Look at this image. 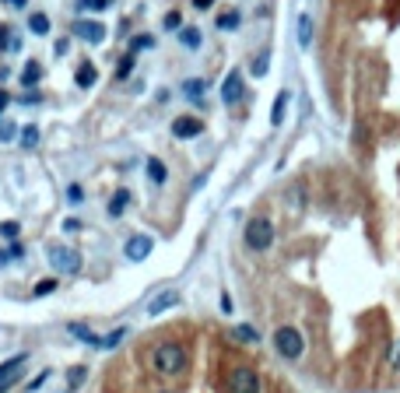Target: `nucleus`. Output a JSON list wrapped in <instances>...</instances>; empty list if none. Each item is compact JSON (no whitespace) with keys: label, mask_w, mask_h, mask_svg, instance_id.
<instances>
[{"label":"nucleus","mask_w":400,"mask_h":393,"mask_svg":"<svg viewBox=\"0 0 400 393\" xmlns=\"http://www.w3.org/2000/svg\"><path fill=\"white\" fill-rule=\"evenodd\" d=\"M151 366H155L158 376H179L187 369V348L176 344V341H165V344L155 348V355H151Z\"/></svg>","instance_id":"obj_1"},{"label":"nucleus","mask_w":400,"mask_h":393,"mask_svg":"<svg viewBox=\"0 0 400 393\" xmlns=\"http://www.w3.org/2000/svg\"><path fill=\"white\" fill-rule=\"evenodd\" d=\"M270 243H274V225L267 218H250L246 222V246L263 253V250H270Z\"/></svg>","instance_id":"obj_2"},{"label":"nucleus","mask_w":400,"mask_h":393,"mask_svg":"<svg viewBox=\"0 0 400 393\" xmlns=\"http://www.w3.org/2000/svg\"><path fill=\"white\" fill-rule=\"evenodd\" d=\"M274 348H278V355H285V358H298L305 351V341H302V334L295 326H278L274 330Z\"/></svg>","instance_id":"obj_3"},{"label":"nucleus","mask_w":400,"mask_h":393,"mask_svg":"<svg viewBox=\"0 0 400 393\" xmlns=\"http://www.w3.org/2000/svg\"><path fill=\"white\" fill-rule=\"evenodd\" d=\"M46 257H49L53 270H64V274H78L81 270V257L74 250H67V246H49Z\"/></svg>","instance_id":"obj_4"},{"label":"nucleus","mask_w":400,"mask_h":393,"mask_svg":"<svg viewBox=\"0 0 400 393\" xmlns=\"http://www.w3.org/2000/svg\"><path fill=\"white\" fill-rule=\"evenodd\" d=\"M71 32H74L78 39L91 43V46H102V43H106V36H109V32H106V25H102V21H91V18H88V21H84V18H78V21L71 25Z\"/></svg>","instance_id":"obj_5"},{"label":"nucleus","mask_w":400,"mask_h":393,"mask_svg":"<svg viewBox=\"0 0 400 393\" xmlns=\"http://www.w3.org/2000/svg\"><path fill=\"white\" fill-rule=\"evenodd\" d=\"M242 99H246V81H242V71H228V78L222 81V102L239 106Z\"/></svg>","instance_id":"obj_6"},{"label":"nucleus","mask_w":400,"mask_h":393,"mask_svg":"<svg viewBox=\"0 0 400 393\" xmlns=\"http://www.w3.org/2000/svg\"><path fill=\"white\" fill-rule=\"evenodd\" d=\"M228 390L232 393H260V376L253 372V369H235L232 376H228Z\"/></svg>","instance_id":"obj_7"},{"label":"nucleus","mask_w":400,"mask_h":393,"mask_svg":"<svg viewBox=\"0 0 400 393\" xmlns=\"http://www.w3.org/2000/svg\"><path fill=\"white\" fill-rule=\"evenodd\" d=\"M204 127H200V119H193V116H179V119H172V137H179V141H190V137H197Z\"/></svg>","instance_id":"obj_8"},{"label":"nucleus","mask_w":400,"mask_h":393,"mask_svg":"<svg viewBox=\"0 0 400 393\" xmlns=\"http://www.w3.org/2000/svg\"><path fill=\"white\" fill-rule=\"evenodd\" d=\"M172 306H179V291H162V295H155L148 302V316H162L165 309H172Z\"/></svg>","instance_id":"obj_9"},{"label":"nucleus","mask_w":400,"mask_h":393,"mask_svg":"<svg viewBox=\"0 0 400 393\" xmlns=\"http://www.w3.org/2000/svg\"><path fill=\"white\" fill-rule=\"evenodd\" d=\"M151 250H155L151 235H134V239H127V260H144V257H151Z\"/></svg>","instance_id":"obj_10"},{"label":"nucleus","mask_w":400,"mask_h":393,"mask_svg":"<svg viewBox=\"0 0 400 393\" xmlns=\"http://www.w3.org/2000/svg\"><path fill=\"white\" fill-rule=\"evenodd\" d=\"M179 46L190 49V53L200 49V46H204V32H200V28H187V25H183V28H179Z\"/></svg>","instance_id":"obj_11"},{"label":"nucleus","mask_w":400,"mask_h":393,"mask_svg":"<svg viewBox=\"0 0 400 393\" xmlns=\"http://www.w3.org/2000/svg\"><path fill=\"white\" fill-rule=\"evenodd\" d=\"M95 81H99L95 64H88V60H84V64H78V71H74V84H78V88H91Z\"/></svg>","instance_id":"obj_12"},{"label":"nucleus","mask_w":400,"mask_h":393,"mask_svg":"<svg viewBox=\"0 0 400 393\" xmlns=\"http://www.w3.org/2000/svg\"><path fill=\"white\" fill-rule=\"evenodd\" d=\"M298 49H313V14H298Z\"/></svg>","instance_id":"obj_13"},{"label":"nucleus","mask_w":400,"mask_h":393,"mask_svg":"<svg viewBox=\"0 0 400 393\" xmlns=\"http://www.w3.org/2000/svg\"><path fill=\"white\" fill-rule=\"evenodd\" d=\"M288 102H292V95H288V92H278V99H274V109H270V123H274V127H281V123H285Z\"/></svg>","instance_id":"obj_14"},{"label":"nucleus","mask_w":400,"mask_h":393,"mask_svg":"<svg viewBox=\"0 0 400 393\" xmlns=\"http://www.w3.org/2000/svg\"><path fill=\"white\" fill-rule=\"evenodd\" d=\"M39 81H43V64H39V60H28L25 71H21V84L25 88H36Z\"/></svg>","instance_id":"obj_15"},{"label":"nucleus","mask_w":400,"mask_h":393,"mask_svg":"<svg viewBox=\"0 0 400 393\" xmlns=\"http://www.w3.org/2000/svg\"><path fill=\"white\" fill-rule=\"evenodd\" d=\"M71 334H74V337H81L84 344H95V348H102V337L95 334V330H88L84 323H71Z\"/></svg>","instance_id":"obj_16"},{"label":"nucleus","mask_w":400,"mask_h":393,"mask_svg":"<svg viewBox=\"0 0 400 393\" xmlns=\"http://www.w3.org/2000/svg\"><path fill=\"white\" fill-rule=\"evenodd\" d=\"M232 334H235L239 341H246V344H260V330H257V326H250V323L232 326Z\"/></svg>","instance_id":"obj_17"},{"label":"nucleus","mask_w":400,"mask_h":393,"mask_svg":"<svg viewBox=\"0 0 400 393\" xmlns=\"http://www.w3.org/2000/svg\"><path fill=\"white\" fill-rule=\"evenodd\" d=\"M183 92H187V99H190V102H193V106H197V102H200V99H204V92H207V84H204V81H197V78H193V81H187V84H183Z\"/></svg>","instance_id":"obj_18"},{"label":"nucleus","mask_w":400,"mask_h":393,"mask_svg":"<svg viewBox=\"0 0 400 393\" xmlns=\"http://www.w3.org/2000/svg\"><path fill=\"white\" fill-rule=\"evenodd\" d=\"M148 176H151V183H155V187H162L169 172H165V165L158 158H148Z\"/></svg>","instance_id":"obj_19"},{"label":"nucleus","mask_w":400,"mask_h":393,"mask_svg":"<svg viewBox=\"0 0 400 393\" xmlns=\"http://www.w3.org/2000/svg\"><path fill=\"white\" fill-rule=\"evenodd\" d=\"M28 32L32 36H49V18L46 14H32L28 18Z\"/></svg>","instance_id":"obj_20"},{"label":"nucleus","mask_w":400,"mask_h":393,"mask_svg":"<svg viewBox=\"0 0 400 393\" xmlns=\"http://www.w3.org/2000/svg\"><path fill=\"white\" fill-rule=\"evenodd\" d=\"M127 204H130V193H127V190H119V193L109 200V215H113V218H119L123 211H127Z\"/></svg>","instance_id":"obj_21"},{"label":"nucleus","mask_w":400,"mask_h":393,"mask_svg":"<svg viewBox=\"0 0 400 393\" xmlns=\"http://www.w3.org/2000/svg\"><path fill=\"white\" fill-rule=\"evenodd\" d=\"M242 25V18H239V11H225L222 18H218V28L222 32H235V28Z\"/></svg>","instance_id":"obj_22"},{"label":"nucleus","mask_w":400,"mask_h":393,"mask_svg":"<svg viewBox=\"0 0 400 393\" xmlns=\"http://www.w3.org/2000/svg\"><path fill=\"white\" fill-rule=\"evenodd\" d=\"M21 147H28V151H32L36 144H39V127H21Z\"/></svg>","instance_id":"obj_23"},{"label":"nucleus","mask_w":400,"mask_h":393,"mask_svg":"<svg viewBox=\"0 0 400 393\" xmlns=\"http://www.w3.org/2000/svg\"><path fill=\"white\" fill-rule=\"evenodd\" d=\"M288 204H292V211H302L305 207V190L295 183V187H288Z\"/></svg>","instance_id":"obj_24"},{"label":"nucleus","mask_w":400,"mask_h":393,"mask_svg":"<svg viewBox=\"0 0 400 393\" xmlns=\"http://www.w3.org/2000/svg\"><path fill=\"white\" fill-rule=\"evenodd\" d=\"M267 67H270V53H260V56H253L250 71H253L257 78H263V74H267Z\"/></svg>","instance_id":"obj_25"},{"label":"nucleus","mask_w":400,"mask_h":393,"mask_svg":"<svg viewBox=\"0 0 400 393\" xmlns=\"http://www.w3.org/2000/svg\"><path fill=\"white\" fill-rule=\"evenodd\" d=\"M151 46H155V36H148V32L130 39V53H141V49H151Z\"/></svg>","instance_id":"obj_26"},{"label":"nucleus","mask_w":400,"mask_h":393,"mask_svg":"<svg viewBox=\"0 0 400 393\" xmlns=\"http://www.w3.org/2000/svg\"><path fill=\"white\" fill-rule=\"evenodd\" d=\"M130 71H134V53H127V56L119 60V71H116V78H119V81H127V78H130Z\"/></svg>","instance_id":"obj_27"},{"label":"nucleus","mask_w":400,"mask_h":393,"mask_svg":"<svg viewBox=\"0 0 400 393\" xmlns=\"http://www.w3.org/2000/svg\"><path fill=\"white\" fill-rule=\"evenodd\" d=\"M14 137H18V127L11 119H0V141H14Z\"/></svg>","instance_id":"obj_28"},{"label":"nucleus","mask_w":400,"mask_h":393,"mask_svg":"<svg viewBox=\"0 0 400 393\" xmlns=\"http://www.w3.org/2000/svg\"><path fill=\"white\" fill-rule=\"evenodd\" d=\"M162 25H165V28H169V32H179V28H183V14H179V11H169V14H165V21H162Z\"/></svg>","instance_id":"obj_29"},{"label":"nucleus","mask_w":400,"mask_h":393,"mask_svg":"<svg viewBox=\"0 0 400 393\" xmlns=\"http://www.w3.org/2000/svg\"><path fill=\"white\" fill-rule=\"evenodd\" d=\"M21 361H25V355H14L11 361H4V366H0V379H4L8 372H14V369H21Z\"/></svg>","instance_id":"obj_30"},{"label":"nucleus","mask_w":400,"mask_h":393,"mask_svg":"<svg viewBox=\"0 0 400 393\" xmlns=\"http://www.w3.org/2000/svg\"><path fill=\"white\" fill-rule=\"evenodd\" d=\"M53 288H56V281H53V278H46V281H39V285L32 288V295H36V298H43V295H49Z\"/></svg>","instance_id":"obj_31"},{"label":"nucleus","mask_w":400,"mask_h":393,"mask_svg":"<svg viewBox=\"0 0 400 393\" xmlns=\"http://www.w3.org/2000/svg\"><path fill=\"white\" fill-rule=\"evenodd\" d=\"M109 4H113V0H81V8H84V11H106Z\"/></svg>","instance_id":"obj_32"},{"label":"nucleus","mask_w":400,"mask_h":393,"mask_svg":"<svg viewBox=\"0 0 400 393\" xmlns=\"http://www.w3.org/2000/svg\"><path fill=\"white\" fill-rule=\"evenodd\" d=\"M18 222H4V225H0V235H4V239H18Z\"/></svg>","instance_id":"obj_33"},{"label":"nucleus","mask_w":400,"mask_h":393,"mask_svg":"<svg viewBox=\"0 0 400 393\" xmlns=\"http://www.w3.org/2000/svg\"><path fill=\"white\" fill-rule=\"evenodd\" d=\"M119 337H123V330H113V334H106V337H102V348H116V344H119Z\"/></svg>","instance_id":"obj_34"},{"label":"nucleus","mask_w":400,"mask_h":393,"mask_svg":"<svg viewBox=\"0 0 400 393\" xmlns=\"http://www.w3.org/2000/svg\"><path fill=\"white\" fill-rule=\"evenodd\" d=\"M67 49H71V43H67V39H60V43L53 46V53H56V56H67Z\"/></svg>","instance_id":"obj_35"},{"label":"nucleus","mask_w":400,"mask_h":393,"mask_svg":"<svg viewBox=\"0 0 400 393\" xmlns=\"http://www.w3.org/2000/svg\"><path fill=\"white\" fill-rule=\"evenodd\" d=\"M81 379H84V369H71V386H81Z\"/></svg>","instance_id":"obj_36"},{"label":"nucleus","mask_w":400,"mask_h":393,"mask_svg":"<svg viewBox=\"0 0 400 393\" xmlns=\"http://www.w3.org/2000/svg\"><path fill=\"white\" fill-rule=\"evenodd\" d=\"M0 4H4V8H14V11H21V8L28 4V0H0Z\"/></svg>","instance_id":"obj_37"},{"label":"nucleus","mask_w":400,"mask_h":393,"mask_svg":"<svg viewBox=\"0 0 400 393\" xmlns=\"http://www.w3.org/2000/svg\"><path fill=\"white\" fill-rule=\"evenodd\" d=\"M8 106H11V95L4 92V88H0V116H4V109H8Z\"/></svg>","instance_id":"obj_38"},{"label":"nucleus","mask_w":400,"mask_h":393,"mask_svg":"<svg viewBox=\"0 0 400 393\" xmlns=\"http://www.w3.org/2000/svg\"><path fill=\"white\" fill-rule=\"evenodd\" d=\"M8 39H11V28H8V25H0V49H4Z\"/></svg>","instance_id":"obj_39"},{"label":"nucleus","mask_w":400,"mask_h":393,"mask_svg":"<svg viewBox=\"0 0 400 393\" xmlns=\"http://www.w3.org/2000/svg\"><path fill=\"white\" fill-rule=\"evenodd\" d=\"M67 197H71V200H74V204H78V200H81V187H78V183H74V187H71V190H67Z\"/></svg>","instance_id":"obj_40"},{"label":"nucleus","mask_w":400,"mask_h":393,"mask_svg":"<svg viewBox=\"0 0 400 393\" xmlns=\"http://www.w3.org/2000/svg\"><path fill=\"white\" fill-rule=\"evenodd\" d=\"M211 4H214V0H193V8H197V11H207Z\"/></svg>","instance_id":"obj_41"},{"label":"nucleus","mask_w":400,"mask_h":393,"mask_svg":"<svg viewBox=\"0 0 400 393\" xmlns=\"http://www.w3.org/2000/svg\"><path fill=\"white\" fill-rule=\"evenodd\" d=\"M393 369H397V372H400V344H397V348H393Z\"/></svg>","instance_id":"obj_42"},{"label":"nucleus","mask_w":400,"mask_h":393,"mask_svg":"<svg viewBox=\"0 0 400 393\" xmlns=\"http://www.w3.org/2000/svg\"><path fill=\"white\" fill-rule=\"evenodd\" d=\"M11 257H14V253H4V250H0V267H4V263H8Z\"/></svg>","instance_id":"obj_43"}]
</instances>
